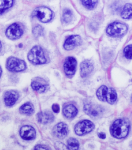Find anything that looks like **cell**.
<instances>
[{
  "instance_id": "26",
  "label": "cell",
  "mask_w": 132,
  "mask_h": 150,
  "mask_svg": "<svg viewBox=\"0 0 132 150\" xmlns=\"http://www.w3.org/2000/svg\"><path fill=\"white\" fill-rule=\"evenodd\" d=\"M32 33L35 37L38 38L43 35L44 33V28L41 25H38L33 28Z\"/></svg>"
},
{
  "instance_id": "32",
  "label": "cell",
  "mask_w": 132,
  "mask_h": 150,
  "mask_svg": "<svg viewBox=\"0 0 132 150\" xmlns=\"http://www.w3.org/2000/svg\"><path fill=\"white\" fill-rule=\"evenodd\" d=\"M1 74H2V69L1 67L0 66V78L1 77Z\"/></svg>"
},
{
  "instance_id": "17",
  "label": "cell",
  "mask_w": 132,
  "mask_h": 150,
  "mask_svg": "<svg viewBox=\"0 0 132 150\" xmlns=\"http://www.w3.org/2000/svg\"><path fill=\"white\" fill-rule=\"evenodd\" d=\"M63 115L66 118L72 119L74 118L78 114V110L73 104H69L66 105L62 110Z\"/></svg>"
},
{
  "instance_id": "10",
  "label": "cell",
  "mask_w": 132,
  "mask_h": 150,
  "mask_svg": "<svg viewBox=\"0 0 132 150\" xmlns=\"http://www.w3.org/2000/svg\"><path fill=\"white\" fill-rule=\"evenodd\" d=\"M77 62L74 57H68L66 58L63 65L64 72L67 76H72L75 74Z\"/></svg>"
},
{
  "instance_id": "19",
  "label": "cell",
  "mask_w": 132,
  "mask_h": 150,
  "mask_svg": "<svg viewBox=\"0 0 132 150\" xmlns=\"http://www.w3.org/2000/svg\"><path fill=\"white\" fill-rule=\"evenodd\" d=\"M108 88L105 85H102L96 91V96L99 100L102 102L106 101V96Z\"/></svg>"
},
{
  "instance_id": "30",
  "label": "cell",
  "mask_w": 132,
  "mask_h": 150,
  "mask_svg": "<svg viewBox=\"0 0 132 150\" xmlns=\"http://www.w3.org/2000/svg\"><path fill=\"white\" fill-rule=\"evenodd\" d=\"M34 150H49L47 146L42 145H38L34 147Z\"/></svg>"
},
{
  "instance_id": "18",
  "label": "cell",
  "mask_w": 132,
  "mask_h": 150,
  "mask_svg": "<svg viewBox=\"0 0 132 150\" xmlns=\"http://www.w3.org/2000/svg\"><path fill=\"white\" fill-rule=\"evenodd\" d=\"M20 112L21 114L28 116L31 115L34 113V107L31 103L28 102L20 107Z\"/></svg>"
},
{
  "instance_id": "12",
  "label": "cell",
  "mask_w": 132,
  "mask_h": 150,
  "mask_svg": "<svg viewBox=\"0 0 132 150\" xmlns=\"http://www.w3.org/2000/svg\"><path fill=\"white\" fill-rule=\"evenodd\" d=\"M54 135L58 138H65L69 133V129L67 125L63 122L59 123L53 129Z\"/></svg>"
},
{
  "instance_id": "23",
  "label": "cell",
  "mask_w": 132,
  "mask_h": 150,
  "mask_svg": "<svg viewBox=\"0 0 132 150\" xmlns=\"http://www.w3.org/2000/svg\"><path fill=\"white\" fill-rule=\"evenodd\" d=\"M13 1H0V15L13 6Z\"/></svg>"
},
{
  "instance_id": "16",
  "label": "cell",
  "mask_w": 132,
  "mask_h": 150,
  "mask_svg": "<svg viewBox=\"0 0 132 150\" xmlns=\"http://www.w3.org/2000/svg\"><path fill=\"white\" fill-rule=\"evenodd\" d=\"M19 98V93L17 91L14 90L6 91L4 97L5 104L7 106H12L15 104Z\"/></svg>"
},
{
  "instance_id": "20",
  "label": "cell",
  "mask_w": 132,
  "mask_h": 150,
  "mask_svg": "<svg viewBox=\"0 0 132 150\" xmlns=\"http://www.w3.org/2000/svg\"><path fill=\"white\" fill-rule=\"evenodd\" d=\"M117 99V94L116 91L113 88L108 89L106 96V102L110 104L113 105L115 103Z\"/></svg>"
},
{
  "instance_id": "15",
  "label": "cell",
  "mask_w": 132,
  "mask_h": 150,
  "mask_svg": "<svg viewBox=\"0 0 132 150\" xmlns=\"http://www.w3.org/2000/svg\"><path fill=\"white\" fill-rule=\"evenodd\" d=\"M93 69V63L91 60L83 61L80 64L81 76L82 78L87 77L90 75Z\"/></svg>"
},
{
  "instance_id": "3",
  "label": "cell",
  "mask_w": 132,
  "mask_h": 150,
  "mask_svg": "<svg viewBox=\"0 0 132 150\" xmlns=\"http://www.w3.org/2000/svg\"><path fill=\"white\" fill-rule=\"evenodd\" d=\"M128 28L125 23L119 22H114L109 24L106 32L109 36L113 37H119L124 35L127 32Z\"/></svg>"
},
{
  "instance_id": "14",
  "label": "cell",
  "mask_w": 132,
  "mask_h": 150,
  "mask_svg": "<svg viewBox=\"0 0 132 150\" xmlns=\"http://www.w3.org/2000/svg\"><path fill=\"white\" fill-rule=\"evenodd\" d=\"M37 120L39 123L46 125L53 122L55 119L54 115L50 111L40 112L36 116Z\"/></svg>"
},
{
  "instance_id": "11",
  "label": "cell",
  "mask_w": 132,
  "mask_h": 150,
  "mask_svg": "<svg viewBox=\"0 0 132 150\" xmlns=\"http://www.w3.org/2000/svg\"><path fill=\"white\" fill-rule=\"evenodd\" d=\"M82 43V39L79 35H72L67 38L63 44V48L66 50H72L76 47Z\"/></svg>"
},
{
  "instance_id": "31",
  "label": "cell",
  "mask_w": 132,
  "mask_h": 150,
  "mask_svg": "<svg viewBox=\"0 0 132 150\" xmlns=\"http://www.w3.org/2000/svg\"><path fill=\"white\" fill-rule=\"evenodd\" d=\"M98 137L101 139H105L106 137V134L104 132H101L98 133Z\"/></svg>"
},
{
  "instance_id": "7",
  "label": "cell",
  "mask_w": 132,
  "mask_h": 150,
  "mask_svg": "<svg viewBox=\"0 0 132 150\" xmlns=\"http://www.w3.org/2000/svg\"><path fill=\"white\" fill-rule=\"evenodd\" d=\"M23 34V30L17 23H13L7 28L6 35L7 37L11 40L20 39Z\"/></svg>"
},
{
  "instance_id": "13",
  "label": "cell",
  "mask_w": 132,
  "mask_h": 150,
  "mask_svg": "<svg viewBox=\"0 0 132 150\" xmlns=\"http://www.w3.org/2000/svg\"><path fill=\"white\" fill-rule=\"evenodd\" d=\"M36 133L35 129L29 125L22 126L20 130L21 137L25 140L34 139L36 137Z\"/></svg>"
},
{
  "instance_id": "25",
  "label": "cell",
  "mask_w": 132,
  "mask_h": 150,
  "mask_svg": "<svg viewBox=\"0 0 132 150\" xmlns=\"http://www.w3.org/2000/svg\"><path fill=\"white\" fill-rule=\"evenodd\" d=\"M82 5L88 10L94 9L98 3V1H81Z\"/></svg>"
},
{
  "instance_id": "5",
  "label": "cell",
  "mask_w": 132,
  "mask_h": 150,
  "mask_svg": "<svg viewBox=\"0 0 132 150\" xmlns=\"http://www.w3.org/2000/svg\"><path fill=\"white\" fill-rule=\"evenodd\" d=\"M6 67L10 71L20 72L26 69L27 64L23 60L15 57H10L7 61Z\"/></svg>"
},
{
  "instance_id": "2",
  "label": "cell",
  "mask_w": 132,
  "mask_h": 150,
  "mask_svg": "<svg viewBox=\"0 0 132 150\" xmlns=\"http://www.w3.org/2000/svg\"><path fill=\"white\" fill-rule=\"evenodd\" d=\"M27 57L29 61L34 64H45L47 62L43 49L39 46H34L30 50Z\"/></svg>"
},
{
  "instance_id": "33",
  "label": "cell",
  "mask_w": 132,
  "mask_h": 150,
  "mask_svg": "<svg viewBox=\"0 0 132 150\" xmlns=\"http://www.w3.org/2000/svg\"><path fill=\"white\" fill-rule=\"evenodd\" d=\"M1 49H2V45H1V42H0V52L1 51Z\"/></svg>"
},
{
  "instance_id": "1",
  "label": "cell",
  "mask_w": 132,
  "mask_h": 150,
  "mask_svg": "<svg viewBox=\"0 0 132 150\" xmlns=\"http://www.w3.org/2000/svg\"><path fill=\"white\" fill-rule=\"evenodd\" d=\"M130 129V125L126 120L123 119L116 120L110 128L111 135L116 139H120L127 137Z\"/></svg>"
},
{
  "instance_id": "22",
  "label": "cell",
  "mask_w": 132,
  "mask_h": 150,
  "mask_svg": "<svg viewBox=\"0 0 132 150\" xmlns=\"http://www.w3.org/2000/svg\"><path fill=\"white\" fill-rule=\"evenodd\" d=\"M73 17L72 12L69 9H65L62 13V21L65 24H68L71 22Z\"/></svg>"
},
{
  "instance_id": "6",
  "label": "cell",
  "mask_w": 132,
  "mask_h": 150,
  "mask_svg": "<svg viewBox=\"0 0 132 150\" xmlns=\"http://www.w3.org/2000/svg\"><path fill=\"white\" fill-rule=\"evenodd\" d=\"M94 128V125L92 122L89 120H83L75 125L74 131L77 135L83 136L92 132Z\"/></svg>"
},
{
  "instance_id": "24",
  "label": "cell",
  "mask_w": 132,
  "mask_h": 150,
  "mask_svg": "<svg viewBox=\"0 0 132 150\" xmlns=\"http://www.w3.org/2000/svg\"><path fill=\"white\" fill-rule=\"evenodd\" d=\"M79 146V141L76 139L70 138L67 141V148L69 150H78Z\"/></svg>"
},
{
  "instance_id": "8",
  "label": "cell",
  "mask_w": 132,
  "mask_h": 150,
  "mask_svg": "<svg viewBox=\"0 0 132 150\" xmlns=\"http://www.w3.org/2000/svg\"><path fill=\"white\" fill-rule=\"evenodd\" d=\"M84 110L86 114L93 119H96L100 117L104 111L102 107L91 103L85 104Z\"/></svg>"
},
{
  "instance_id": "27",
  "label": "cell",
  "mask_w": 132,
  "mask_h": 150,
  "mask_svg": "<svg viewBox=\"0 0 132 150\" xmlns=\"http://www.w3.org/2000/svg\"><path fill=\"white\" fill-rule=\"evenodd\" d=\"M124 56L127 59H132V44L128 45L124 48L123 50Z\"/></svg>"
},
{
  "instance_id": "28",
  "label": "cell",
  "mask_w": 132,
  "mask_h": 150,
  "mask_svg": "<svg viewBox=\"0 0 132 150\" xmlns=\"http://www.w3.org/2000/svg\"><path fill=\"white\" fill-rule=\"evenodd\" d=\"M55 146L57 150H66L67 148L65 145L60 142H57Z\"/></svg>"
},
{
  "instance_id": "21",
  "label": "cell",
  "mask_w": 132,
  "mask_h": 150,
  "mask_svg": "<svg viewBox=\"0 0 132 150\" xmlns=\"http://www.w3.org/2000/svg\"><path fill=\"white\" fill-rule=\"evenodd\" d=\"M132 5L129 3L126 4L124 6L121 13V16L123 19L127 20L132 18Z\"/></svg>"
},
{
  "instance_id": "4",
  "label": "cell",
  "mask_w": 132,
  "mask_h": 150,
  "mask_svg": "<svg viewBox=\"0 0 132 150\" xmlns=\"http://www.w3.org/2000/svg\"><path fill=\"white\" fill-rule=\"evenodd\" d=\"M33 16H36L39 21L43 23L49 22L53 16V11L46 6H41L34 9L32 13Z\"/></svg>"
},
{
  "instance_id": "29",
  "label": "cell",
  "mask_w": 132,
  "mask_h": 150,
  "mask_svg": "<svg viewBox=\"0 0 132 150\" xmlns=\"http://www.w3.org/2000/svg\"><path fill=\"white\" fill-rule=\"evenodd\" d=\"M52 110L55 113H58L60 111V105L57 103L53 104L52 105Z\"/></svg>"
},
{
  "instance_id": "9",
  "label": "cell",
  "mask_w": 132,
  "mask_h": 150,
  "mask_svg": "<svg viewBox=\"0 0 132 150\" xmlns=\"http://www.w3.org/2000/svg\"><path fill=\"white\" fill-rule=\"evenodd\" d=\"M31 86L34 90L39 93H44L49 88L48 83L41 77H36L33 79Z\"/></svg>"
}]
</instances>
